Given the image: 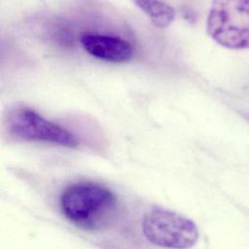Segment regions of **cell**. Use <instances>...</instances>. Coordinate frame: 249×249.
I'll list each match as a JSON object with an SVG mask.
<instances>
[{
	"instance_id": "1",
	"label": "cell",
	"mask_w": 249,
	"mask_h": 249,
	"mask_svg": "<svg viewBox=\"0 0 249 249\" xmlns=\"http://www.w3.org/2000/svg\"><path fill=\"white\" fill-rule=\"evenodd\" d=\"M63 216L85 230L96 231L107 226L117 210V197L106 186L83 181L67 186L60 195Z\"/></svg>"
},
{
	"instance_id": "2",
	"label": "cell",
	"mask_w": 249,
	"mask_h": 249,
	"mask_svg": "<svg viewBox=\"0 0 249 249\" xmlns=\"http://www.w3.org/2000/svg\"><path fill=\"white\" fill-rule=\"evenodd\" d=\"M206 27L209 36L225 48H249V0H213Z\"/></svg>"
},
{
	"instance_id": "3",
	"label": "cell",
	"mask_w": 249,
	"mask_h": 249,
	"mask_svg": "<svg viewBox=\"0 0 249 249\" xmlns=\"http://www.w3.org/2000/svg\"><path fill=\"white\" fill-rule=\"evenodd\" d=\"M142 231L151 243L168 249H189L198 238L197 227L191 219L161 207L144 216Z\"/></svg>"
},
{
	"instance_id": "4",
	"label": "cell",
	"mask_w": 249,
	"mask_h": 249,
	"mask_svg": "<svg viewBox=\"0 0 249 249\" xmlns=\"http://www.w3.org/2000/svg\"><path fill=\"white\" fill-rule=\"evenodd\" d=\"M4 124L9 135L16 139L47 142L68 148H76L80 144L75 134L24 106L11 108L6 113Z\"/></svg>"
},
{
	"instance_id": "5",
	"label": "cell",
	"mask_w": 249,
	"mask_h": 249,
	"mask_svg": "<svg viewBox=\"0 0 249 249\" xmlns=\"http://www.w3.org/2000/svg\"><path fill=\"white\" fill-rule=\"evenodd\" d=\"M80 42L90 55L110 62H124L132 56V47L125 40L105 34L83 33Z\"/></svg>"
},
{
	"instance_id": "6",
	"label": "cell",
	"mask_w": 249,
	"mask_h": 249,
	"mask_svg": "<svg viewBox=\"0 0 249 249\" xmlns=\"http://www.w3.org/2000/svg\"><path fill=\"white\" fill-rule=\"evenodd\" d=\"M133 2L157 27H167L175 18L174 8L161 0H133Z\"/></svg>"
}]
</instances>
